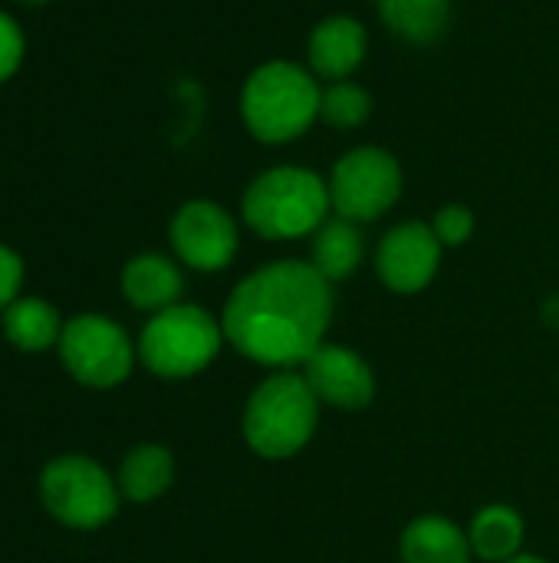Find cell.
I'll return each mask as SVG.
<instances>
[{
	"label": "cell",
	"instance_id": "obj_3",
	"mask_svg": "<svg viewBox=\"0 0 559 563\" xmlns=\"http://www.w3.org/2000/svg\"><path fill=\"white\" fill-rule=\"evenodd\" d=\"M329 214V185L306 165H273L241 195V221L264 241L313 238Z\"/></svg>",
	"mask_w": 559,
	"mask_h": 563
},
{
	"label": "cell",
	"instance_id": "obj_9",
	"mask_svg": "<svg viewBox=\"0 0 559 563\" xmlns=\"http://www.w3.org/2000/svg\"><path fill=\"white\" fill-rule=\"evenodd\" d=\"M168 244L181 267L198 274H221L241 251V224L224 205L211 198H191L171 214Z\"/></svg>",
	"mask_w": 559,
	"mask_h": 563
},
{
	"label": "cell",
	"instance_id": "obj_20",
	"mask_svg": "<svg viewBox=\"0 0 559 563\" xmlns=\"http://www.w3.org/2000/svg\"><path fill=\"white\" fill-rule=\"evenodd\" d=\"M372 115V92L356 82V79H339V82H323V99H320V119L329 129L349 132L366 125Z\"/></svg>",
	"mask_w": 559,
	"mask_h": 563
},
{
	"label": "cell",
	"instance_id": "obj_16",
	"mask_svg": "<svg viewBox=\"0 0 559 563\" xmlns=\"http://www.w3.org/2000/svg\"><path fill=\"white\" fill-rule=\"evenodd\" d=\"M63 317L59 310L43 300V297H16L3 313H0V327H3V340L20 350V353H43V350H56L59 336H63Z\"/></svg>",
	"mask_w": 559,
	"mask_h": 563
},
{
	"label": "cell",
	"instance_id": "obj_24",
	"mask_svg": "<svg viewBox=\"0 0 559 563\" xmlns=\"http://www.w3.org/2000/svg\"><path fill=\"white\" fill-rule=\"evenodd\" d=\"M544 320L550 330H559V297H550L547 307H544Z\"/></svg>",
	"mask_w": 559,
	"mask_h": 563
},
{
	"label": "cell",
	"instance_id": "obj_25",
	"mask_svg": "<svg viewBox=\"0 0 559 563\" xmlns=\"http://www.w3.org/2000/svg\"><path fill=\"white\" fill-rule=\"evenodd\" d=\"M507 563H550L547 558H540V554H517L514 561H507Z\"/></svg>",
	"mask_w": 559,
	"mask_h": 563
},
{
	"label": "cell",
	"instance_id": "obj_5",
	"mask_svg": "<svg viewBox=\"0 0 559 563\" xmlns=\"http://www.w3.org/2000/svg\"><path fill=\"white\" fill-rule=\"evenodd\" d=\"M221 317L198 303H175L161 313H152L138 333V360L142 366L168 383L201 376L224 346Z\"/></svg>",
	"mask_w": 559,
	"mask_h": 563
},
{
	"label": "cell",
	"instance_id": "obj_18",
	"mask_svg": "<svg viewBox=\"0 0 559 563\" xmlns=\"http://www.w3.org/2000/svg\"><path fill=\"white\" fill-rule=\"evenodd\" d=\"M115 482L122 498L132 505L158 501L175 482V455L158 442H142L122 459Z\"/></svg>",
	"mask_w": 559,
	"mask_h": 563
},
{
	"label": "cell",
	"instance_id": "obj_14",
	"mask_svg": "<svg viewBox=\"0 0 559 563\" xmlns=\"http://www.w3.org/2000/svg\"><path fill=\"white\" fill-rule=\"evenodd\" d=\"M402 563H471L474 551L468 531L445 515H418L399 538Z\"/></svg>",
	"mask_w": 559,
	"mask_h": 563
},
{
	"label": "cell",
	"instance_id": "obj_15",
	"mask_svg": "<svg viewBox=\"0 0 559 563\" xmlns=\"http://www.w3.org/2000/svg\"><path fill=\"white\" fill-rule=\"evenodd\" d=\"M366 261V234L362 224L329 214L326 224L310 238V264L336 287L349 277H356V271Z\"/></svg>",
	"mask_w": 559,
	"mask_h": 563
},
{
	"label": "cell",
	"instance_id": "obj_7",
	"mask_svg": "<svg viewBox=\"0 0 559 563\" xmlns=\"http://www.w3.org/2000/svg\"><path fill=\"white\" fill-rule=\"evenodd\" d=\"M56 356L69 379L86 389H115L122 386L138 360V346L105 313H76L63 323Z\"/></svg>",
	"mask_w": 559,
	"mask_h": 563
},
{
	"label": "cell",
	"instance_id": "obj_1",
	"mask_svg": "<svg viewBox=\"0 0 559 563\" xmlns=\"http://www.w3.org/2000/svg\"><path fill=\"white\" fill-rule=\"evenodd\" d=\"M333 284L310 261H270L250 271L224 300V340L267 369H300L333 323Z\"/></svg>",
	"mask_w": 559,
	"mask_h": 563
},
{
	"label": "cell",
	"instance_id": "obj_6",
	"mask_svg": "<svg viewBox=\"0 0 559 563\" xmlns=\"http://www.w3.org/2000/svg\"><path fill=\"white\" fill-rule=\"evenodd\" d=\"M40 501L72 531H99L119 515V482L89 455H56L40 472Z\"/></svg>",
	"mask_w": 559,
	"mask_h": 563
},
{
	"label": "cell",
	"instance_id": "obj_21",
	"mask_svg": "<svg viewBox=\"0 0 559 563\" xmlns=\"http://www.w3.org/2000/svg\"><path fill=\"white\" fill-rule=\"evenodd\" d=\"M428 224H432L435 238L441 241V247H461L474 238L478 218L468 205H441Z\"/></svg>",
	"mask_w": 559,
	"mask_h": 563
},
{
	"label": "cell",
	"instance_id": "obj_26",
	"mask_svg": "<svg viewBox=\"0 0 559 563\" xmlns=\"http://www.w3.org/2000/svg\"><path fill=\"white\" fill-rule=\"evenodd\" d=\"M16 3H23V7H46V3H53V0H16Z\"/></svg>",
	"mask_w": 559,
	"mask_h": 563
},
{
	"label": "cell",
	"instance_id": "obj_8",
	"mask_svg": "<svg viewBox=\"0 0 559 563\" xmlns=\"http://www.w3.org/2000/svg\"><path fill=\"white\" fill-rule=\"evenodd\" d=\"M326 185H329L333 214L349 218L356 224H369L385 218L399 205L405 175L389 148L356 145L336 158Z\"/></svg>",
	"mask_w": 559,
	"mask_h": 563
},
{
	"label": "cell",
	"instance_id": "obj_22",
	"mask_svg": "<svg viewBox=\"0 0 559 563\" xmlns=\"http://www.w3.org/2000/svg\"><path fill=\"white\" fill-rule=\"evenodd\" d=\"M26 59V33L10 10L0 7V86H7Z\"/></svg>",
	"mask_w": 559,
	"mask_h": 563
},
{
	"label": "cell",
	"instance_id": "obj_23",
	"mask_svg": "<svg viewBox=\"0 0 559 563\" xmlns=\"http://www.w3.org/2000/svg\"><path fill=\"white\" fill-rule=\"evenodd\" d=\"M23 274H26L23 257H20L10 244H3V241H0V313H3L16 297H20Z\"/></svg>",
	"mask_w": 559,
	"mask_h": 563
},
{
	"label": "cell",
	"instance_id": "obj_2",
	"mask_svg": "<svg viewBox=\"0 0 559 563\" xmlns=\"http://www.w3.org/2000/svg\"><path fill=\"white\" fill-rule=\"evenodd\" d=\"M320 99L323 82L310 66L267 59L241 86V119L257 142L287 145L320 122Z\"/></svg>",
	"mask_w": 559,
	"mask_h": 563
},
{
	"label": "cell",
	"instance_id": "obj_19",
	"mask_svg": "<svg viewBox=\"0 0 559 563\" xmlns=\"http://www.w3.org/2000/svg\"><path fill=\"white\" fill-rule=\"evenodd\" d=\"M524 515L511 505H484L468 525L471 551L484 563H507L524 554Z\"/></svg>",
	"mask_w": 559,
	"mask_h": 563
},
{
	"label": "cell",
	"instance_id": "obj_17",
	"mask_svg": "<svg viewBox=\"0 0 559 563\" xmlns=\"http://www.w3.org/2000/svg\"><path fill=\"white\" fill-rule=\"evenodd\" d=\"M385 30L412 46H432L448 33L455 0H376Z\"/></svg>",
	"mask_w": 559,
	"mask_h": 563
},
{
	"label": "cell",
	"instance_id": "obj_13",
	"mask_svg": "<svg viewBox=\"0 0 559 563\" xmlns=\"http://www.w3.org/2000/svg\"><path fill=\"white\" fill-rule=\"evenodd\" d=\"M119 287H122V297L128 300V307L152 317V313H161V310L181 303V297H185V267L178 264L175 254L142 251V254L125 261Z\"/></svg>",
	"mask_w": 559,
	"mask_h": 563
},
{
	"label": "cell",
	"instance_id": "obj_12",
	"mask_svg": "<svg viewBox=\"0 0 559 563\" xmlns=\"http://www.w3.org/2000/svg\"><path fill=\"white\" fill-rule=\"evenodd\" d=\"M366 53H369V33L362 20L349 13L323 16L306 40V66L320 82L353 79L356 69L366 63Z\"/></svg>",
	"mask_w": 559,
	"mask_h": 563
},
{
	"label": "cell",
	"instance_id": "obj_4",
	"mask_svg": "<svg viewBox=\"0 0 559 563\" xmlns=\"http://www.w3.org/2000/svg\"><path fill=\"white\" fill-rule=\"evenodd\" d=\"M320 409L323 406L300 369H273L247 396L241 416L244 442L267 462H287L313 442Z\"/></svg>",
	"mask_w": 559,
	"mask_h": 563
},
{
	"label": "cell",
	"instance_id": "obj_11",
	"mask_svg": "<svg viewBox=\"0 0 559 563\" xmlns=\"http://www.w3.org/2000/svg\"><path fill=\"white\" fill-rule=\"evenodd\" d=\"M303 379L310 383L313 396L320 399V406L336 409V412H362L372 406L376 399V369L369 366V360L346 346V343H333L326 340L303 366H300Z\"/></svg>",
	"mask_w": 559,
	"mask_h": 563
},
{
	"label": "cell",
	"instance_id": "obj_10",
	"mask_svg": "<svg viewBox=\"0 0 559 563\" xmlns=\"http://www.w3.org/2000/svg\"><path fill=\"white\" fill-rule=\"evenodd\" d=\"M441 241L425 221H402L389 228L376 244V274L392 294H422L441 271Z\"/></svg>",
	"mask_w": 559,
	"mask_h": 563
}]
</instances>
